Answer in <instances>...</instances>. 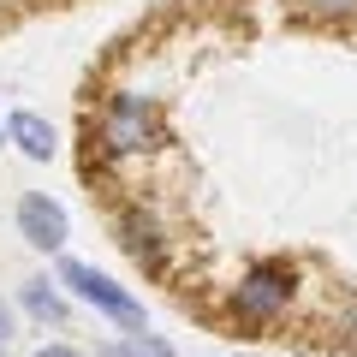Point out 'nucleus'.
Masks as SVG:
<instances>
[{
	"label": "nucleus",
	"instance_id": "9d476101",
	"mask_svg": "<svg viewBox=\"0 0 357 357\" xmlns=\"http://www.w3.org/2000/svg\"><path fill=\"white\" fill-rule=\"evenodd\" d=\"M13 340H18V304H13V298H0V357H6Z\"/></svg>",
	"mask_w": 357,
	"mask_h": 357
},
{
	"label": "nucleus",
	"instance_id": "ddd939ff",
	"mask_svg": "<svg viewBox=\"0 0 357 357\" xmlns=\"http://www.w3.org/2000/svg\"><path fill=\"white\" fill-rule=\"evenodd\" d=\"M244 357H262V351H244Z\"/></svg>",
	"mask_w": 357,
	"mask_h": 357
},
{
	"label": "nucleus",
	"instance_id": "423d86ee",
	"mask_svg": "<svg viewBox=\"0 0 357 357\" xmlns=\"http://www.w3.org/2000/svg\"><path fill=\"white\" fill-rule=\"evenodd\" d=\"M18 310H24L36 328H54V333L72 328V292H66L54 274H30V280L18 286Z\"/></svg>",
	"mask_w": 357,
	"mask_h": 357
},
{
	"label": "nucleus",
	"instance_id": "20e7f679",
	"mask_svg": "<svg viewBox=\"0 0 357 357\" xmlns=\"http://www.w3.org/2000/svg\"><path fill=\"white\" fill-rule=\"evenodd\" d=\"M13 227H18V238H24L30 250H42V256H66V244H72V215H66V203L48 197V191L18 197Z\"/></svg>",
	"mask_w": 357,
	"mask_h": 357
},
{
	"label": "nucleus",
	"instance_id": "1a4fd4ad",
	"mask_svg": "<svg viewBox=\"0 0 357 357\" xmlns=\"http://www.w3.org/2000/svg\"><path fill=\"white\" fill-rule=\"evenodd\" d=\"M310 18H328V24H351L357 18V0H298Z\"/></svg>",
	"mask_w": 357,
	"mask_h": 357
},
{
	"label": "nucleus",
	"instance_id": "39448f33",
	"mask_svg": "<svg viewBox=\"0 0 357 357\" xmlns=\"http://www.w3.org/2000/svg\"><path fill=\"white\" fill-rule=\"evenodd\" d=\"M114 232H119V250H126L143 274H167V232H161V220H155V215L126 208Z\"/></svg>",
	"mask_w": 357,
	"mask_h": 357
},
{
	"label": "nucleus",
	"instance_id": "9b49d317",
	"mask_svg": "<svg viewBox=\"0 0 357 357\" xmlns=\"http://www.w3.org/2000/svg\"><path fill=\"white\" fill-rule=\"evenodd\" d=\"M30 357H84V351H77V345H66V340H42Z\"/></svg>",
	"mask_w": 357,
	"mask_h": 357
},
{
	"label": "nucleus",
	"instance_id": "f257e3e1",
	"mask_svg": "<svg viewBox=\"0 0 357 357\" xmlns=\"http://www.w3.org/2000/svg\"><path fill=\"white\" fill-rule=\"evenodd\" d=\"M298 292H304V274L292 256H250L238 268V280L227 286V316L238 328H274L298 304Z\"/></svg>",
	"mask_w": 357,
	"mask_h": 357
},
{
	"label": "nucleus",
	"instance_id": "f03ea898",
	"mask_svg": "<svg viewBox=\"0 0 357 357\" xmlns=\"http://www.w3.org/2000/svg\"><path fill=\"white\" fill-rule=\"evenodd\" d=\"M167 143V119L161 102L143 96V89H107L102 114H96V149L107 161H143Z\"/></svg>",
	"mask_w": 357,
	"mask_h": 357
},
{
	"label": "nucleus",
	"instance_id": "f8f14e48",
	"mask_svg": "<svg viewBox=\"0 0 357 357\" xmlns=\"http://www.w3.org/2000/svg\"><path fill=\"white\" fill-rule=\"evenodd\" d=\"M0 149H6V119H0Z\"/></svg>",
	"mask_w": 357,
	"mask_h": 357
},
{
	"label": "nucleus",
	"instance_id": "7ed1b4c3",
	"mask_svg": "<svg viewBox=\"0 0 357 357\" xmlns=\"http://www.w3.org/2000/svg\"><path fill=\"white\" fill-rule=\"evenodd\" d=\"M54 280L72 292V304L96 310L102 321H114L119 333H137L149 328V310H143V298L131 292V286H119L114 274H102L96 262H84V256H60V268H54Z\"/></svg>",
	"mask_w": 357,
	"mask_h": 357
},
{
	"label": "nucleus",
	"instance_id": "6e6552de",
	"mask_svg": "<svg viewBox=\"0 0 357 357\" xmlns=\"http://www.w3.org/2000/svg\"><path fill=\"white\" fill-rule=\"evenodd\" d=\"M114 345H119V357H178L173 345H167L161 333H149V328H137V333H119Z\"/></svg>",
	"mask_w": 357,
	"mask_h": 357
},
{
	"label": "nucleus",
	"instance_id": "0eeeda50",
	"mask_svg": "<svg viewBox=\"0 0 357 357\" xmlns=\"http://www.w3.org/2000/svg\"><path fill=\"white\" fill-rule=\"evenodd\" d=\"M6 149H18L24 161L48 167L54 155H60V131H54V119H42L36 107H18V114H6Z\"/></svg>",
	"mask_w": 357,
	"mask_h": 357
}]
</instances>
